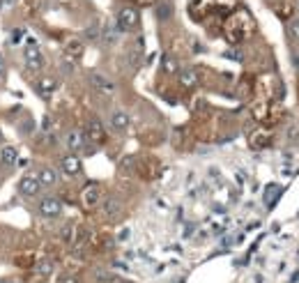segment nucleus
Segmentation results:
<instances>
[{
    "instance_id": "12",
    "label": "nucleus",
    "mask_w": 299,
    "mask_h": 283,
    "mask_svg": "<svg viewBox=\"0 0 299 283\" xmlns=\"http://www.w3.org/2000/svg\"><path fill=\"white\" fill-rule=\"evenodd\" d=\"M99 205H101V214H104L106 219H115L122 212V203H120V198H115V196H106Z\"/></svg>"
},
{
    "instance_id": "5",
    "label": "nucleus",
    "mask_w": 299,
    "mask_h": 283,
    "mask_svg": "<svg viewBox=\"0 0 299 283\" xmlns=\"http://www.w3.org/2000/svg\"><path fill=\"white\" fill-rule=\"evenodd\" d=\"M37 209H40V214L44 219H55V217H60V214H62L65 205H62V200H60V198H55V196H46V198L40 200Z\"/></svg>"
},
{
    "instance_id": "15",
    "label": "nucleus",
    "mask_w": 299,
    "mask_h": 283,
    "mask_svg": "<svg viewBox=\"0 0 299 283\" xmlns=\"http://www.w3.org/2000/svg\"><path fill=\"white\" fill-rule=\"evenodd\" d=\"M35 88H37V92H40L42 99H51L53 92H55V88H58V81L55 79H40Z\"/></svg>"
},
{
    "instance_id": "17",
    "label": "nucleus",
    "mask_w": 299,
    "mask_h": 283,
    "mask_svg": "<svg viewBox=\"0 0 299 283\" xmlns=\"http://www.w3.org/2000/svg\"><path fill=\"white\" fill-rule=\"evenodd\" d=\"M127 62H129L134 69H138V67L145 62V55H143V40H138L136 49H131L129 53H127Z\"/></svg>"
},
{
    "instance_id": "8",
    "label": "nucleus",
    "mask_w": 299,
    "mask_h": 283,
    "mask_svg": "<svg viewBox=\"0 0 299 283\" xmlns=\"http://www.w3.org/2000/svg\"><path fill=\"white\" fill-rule=\"evenodd\" d=\"M81 200H83L85 207H97V205L101 203V187L97 182H90L83 187V191H81Z\"/></svg>"
},
{
    "instance_id": "28",
    "label": "nucleus",
    "mask_w": 299,
    "mask_h": 283,
    "mask_svg": "<svg viewBox=\"0 0 299 283\" xmlns=\"http://www.w3.org/2000/svg\"><path fill=\"white\" fill-rule=\"evenodd\" d=\"M60 283H81L76 276H69V274H65V276H60Z\"/></svg>"
},
{
    "instance_id": "22",
    "label": "nucleus",
    "mask_w": 299,
    "mask_h": 283,
    "mask_svg": "<svg viewBox=\"0 0 299 283\" xmlns=\"http://www.w3.org/2000/svg\"><path fill=\"white\" fill-rule=\"evenodd\" d=\"M288 37L299 44V16H297V19H290L288 21Z\"/></svg>"
},
{
    "instance_id": "13",
    "label": "nucleus",
    "mask_w": 299,
    "mask_h": 283,
    "mask_svg": "<svg viewBox=\"0 0 299 283\" xmlns=\"http://www.w3.org/2000/svg\"><path fill=\"white\" fill-rule=\"evenodd\" d=\"M19 161V150L14 145H3L0 148V166L3 168H12Z\"/></svg>"
},
{
    "instance_id": "16",
    "label": "nucleus",
    "mask_w": 299,
    "mask_h": 283,
    "mask_svg": "<svg viewBox=\"0 0 299 283\" xmlns=\"http://www.w3.org/2000/svg\"><path fill=\"white\" fill-rule=\"evenodd\" d=\"M120 40V30L115 25H101V37L99 42H104L106 46H115Z\"/></svg>"
},
{
    "instance_id": "3",
    "label": "nucleus",
    "mask_w": 299,
    "mask_h": 283,
    "mask_svg": "<svg viewBox=\"0 0 299 283\" xmlns=\"http://www.w3.org/2000/svg\"><path fill=\"white\" fill-rule=\"evenodd\" d=\"M23 60H25V67H28L30 72H40L42 67H44V55H42V51L37 49V42L35 40L25 42Z\"/></svg>"
},
{
    "instance_id": "6",
    "label": "nucleus",
    "mask_w": 299,
    "mask_h": 283,
    "mask_svg": "<svg viewBox=\"0 0 299 283\" xmlns=\"http://www.w3.org/2000/svg\"><path fill=\"white\" fill-rule=\"evenodd\" d=\"M19 194L23 196V198H28V200L40 198L42 196V184L37 182L35 175H23V178L19 180Z\"/></svg>"
},
{
    "instance_id": "26",
    "label": "nucleus",
    "mask_w": 299,
    "mask_h": 283,
    "mask_svg": "<svg viewBox=\"0 0 299 283\" xmlns=\"http://www.w3.org/2000/svg\"><path fill=\"white\" fill-rule=\"evenodd\" d=\"M269 191H274V200L281 196V187H269ZM269 200H272V194H267V196H265V203L269 205Z\"/></svg>"
},
{
    "instance_id": "20",
    "label": "nucleus",
    "mask_w": 299,
    "mask_h": 283,
    "mask_svg": "<svg viewBox=\"0 0 299 283\" xmlns=\"http://www.w3.org/2000/svg\"><path fill=\"white\" fill-rule=\"evenodd\" d=\"M155 14H157V19L159 21H168L170 14H173V5H170V3H159L157 10H155Z\"/></svg>"
},
{
    "instance_id": "18",
    "label": "nucleus",
    "mask_w": 299,
    "mask_h": 283,
    "mask_svg": "<svg viewBox=\"0 0 299 283\" xmlns=\"http://www.w3.org/2000/svg\"><path fill=\"white\" fill-rule=\"evenodd\" d=\"M179 85L186 90L196 88V85H198V74H196V69H179Z\"/></svg>"
},
{
    "instance_id": "24",
    "label": "nucleus",
    "mask_w": 299,
    "mask_h": 283,
    "mask_svg": "<svg viewBox=\"0 0 299 283\" xmlns=\"http://www.w3.org/2000/svg\"><path fill=\"white\" fill-rule=\"evenodd\" d=\"M92 281H95V283H108L110 281V274L106 272V269H95V272H92Z\"/></svg>"
},
{
    "instance_id": "31",
    "label": "nucleus",
    "mask_w": 299,
    "mask_h": 283,
    "mask_svg": "<svg viewBox=\"0 0 299 283\" xmlns=\"http://www.w3.org/2000/svg\"><path fill=\"white\" fill-rule=\"evenodd\" d=\"M42 127H44V129H49V127H51V120L44 118V120H42Z\"/></svg>"
},
{
    "instance_id": "30",
    "label": "nucleus",
    "mask_w": 299,
    "mask_h": 283,
    "mask_svg": "<svg viewBox=\"0 0 299 283\" xmlns=\"http://www.w3.org/2000/svg\"><path fill=\"white\" fill-rule=\"evenodd\" d=\"M5 74V60H3V55H0V76Z\"/></svg>"
},
{
    "instance_id": "32",
    "label": "nucleus",
    "mask_w": 299,
    "mask_h": 283,
    "mask_svg": "<svg viewBox=\"0 0 299 283\" xmlns=\"http://www.w3.org/2000/svg\"><path fill=\"white\" fill-rule=\"evenodd\" d=\"M292 62H294V67L299 69V55H292Z\"/></svg>"
},
{
    "instance_id": "21",
    "label": "nucleus",
    "mask_w": 299,
    "mask_h": 283,
    "mask_svg": "<svg viewBox=\"0 0 299 283\" xmlns=\"http://www.w3.org/2000/svg\"><path fill=\"white\" fill-rule=\"evenodd\" d=\"M53 269H55L53 260H40V263H37V267H35V272L40 274V276H51V274H53Z\"/></svg>"
},
{
    "instance_id": "25",
    "label": "nucleus",
    "mask_w": 299,
    "mask_h": 283,
    "mask_svg": "<svg viewBox=\"0 0 299 283\" xmlns=\"http://www.w3.org/2000/svg\"><path fill=\"white\" fill-rule=\"evenodd\" d=\"M164 72H168V74H175V72H179L177 62H175L173 58H168V55L164 58Z\"/></svg>"
},
{
    "instance_id": "19",
    "label": "nucleus",
    "mask_w": 299,
    "mask_h": 283,
    "mask_svg": "<svg viewBox=\"0 0 299 283\" xmlns=\"http://www.w3.org/2000/svg\"><path fill=\"white\" fill-rule=\"evenodd\" d=\"M60 239L67 242V244H74L76 242V226L74 224L62 226V230H60Z\"/></svg>"
},
{
    "instance_id": "2",
    "label": "nucleus",
    "mask_w": 299,
    "mask_h": 283,
    "mask_svg": "<svg viewBox=\"0 0 299 283\" xmlns=\"http://www.w3.org/2000/svg\"><path fill=\"white\" fill-rule=\"evenodd\" d=\"M83 134L92 145H104L106 138H108V136H106V127L99 118H90L88 122H85Z\"/></svg>"
},
{
    "instance_id": "27",
    "label": "nucleus",
    "mask_w": 299,
    "mask_h": 283,
    "mask_svg": "<svg viewBox=\"0 0 299 283\" xmlns=\"http://www.w3.org/2000/svg\"><path fill=\"white\" fill-rule=\"evenodd\" d=\"M131 166H134V157H131V154H129V157H125V159H122V161H120V168H131Z\"/></svg>"
},
{
    "instance_id": "7",
    "label": "nucleus",
    "mask_w": 299,
    "mask_h": 283,
    "mask_svg": "<svg viewBox=\"0 0 299 283\" xmlns=\"http://www.w3.org/2000/svg\"><path fill=\"white\" fill-rule=\"evenodd\" d=\"M60 173L67 175V178H79V175L83 173V164H81V159L74 152L65 154V157L60 159Z\"/></svg>"
},
{
    "instance_id": "23",
    "label": "nucleus",
    "mask_w": 299,
    "mask_h": 283,
    "mask_svg": "<svg viewBox=\"0 0 299 283\" xmlns=\"http://www.w3.org/2000/svg\"><path fill=\"white\" fill-rule=\"evenodd\" d=\"M101 37V25H97V23H92L90 28H85V40H99Z\"/></svg>"
},
{
    "instance_id": "1",
    "label": "nucleus",
    "mask_w": 299,
    "mask_h": 283,
    "mask_svg": "<svg viewBox=\"0 0 299 283\" xmlns=\"http://www.w3.org/2000/svg\"><path fill=\"white\" fill-rule=\"evenodd\" d=\"M140 23V14L136 7H120L118 14H115V28L120 30V32H131V30H136Z\"/></svg>"
},
{
    "instance_id": "4",
    "label": "nucleus",
    "mask_w": 299,
    "mask_h": 283,
    "mask_svg": "<svg viewBox=\"0 0 299 283\" xmlns=\"http://www.w3.org/2000/svg\"><path fill=\"white\" fill-rule=\"evenodd\" d=\"M88 81H90V85L95 88V92L97 94H101V97H113L115 94V81H110L106 74H99V72H92V74L88 76Z\"/></svg>"
},
{
    "instance_id": "9",
    "label": "nucleus",
    "mask_w": 299,
    "mask_h": 283,
    "mask_svg": "<svg viewBox=\"0 0 299 283\" xmlns=\"http://www.w3.org/2000/svg\"><path fill=\"white\" fill-rule=\"evenodd\" d=\"M108 124H110V129L118 131V134H125L127 129H129V124H131V118L127 111H113V113L108 115Z\"/></svg>"
},
{
    "instance_id": "14",
    "label": "nucleus",
    "mask_w": 299,
    "mask_h": 283,
    "mask_svg": "<svg viewBox=\"0 0 299 283\" xmlns=\"http://www.w3.org/2000/svg\"><path fill=\"white\" fill-rule=\"evenodd\" d=\"M83 51H85V44H83V40H79V37H69V40L65 42V55L67 58L79 60L81 55H83Z\"/></svg>"
},
{
    "instance_id": "11",
    "label": "nucleus",
    "mask_w": 299,
    "mask_h": 283,
    "mask_svg": "<svg viewBox=\"0 0 299 283\" xmlns=\"http://www.w3.org/2000/svg\"><path fill=\"white\" fill-rule=\"evenodd\" d=\"M35 178H37V182L42 184V189L55 187V184H58V170L51 168V166H42V168H37Z\"/></svg>"
},
{
    "instance_id": "33",
    "label": "nucleus",
    "mask_w": 299,
    "mask_h": 283,
    "mask_svg": "<svg viewBox=\"0 0 299 283\" xmlns=\"http://www.w3.org/2000/svg\"><path fill=\"white\" fill-rule=\"evenodd\" d=\"M0 283H16L14 278H0Z\"/></svg>"
},
{
    "instance_id": "10",
    "label": "nucleus",
    "mask_w": 299,
    "mask_h": 283,
    "mask_svg": "<svg viewBox=\"0 0 299 283\" xmlns=\"http://www.w3.org/2000/svg\"><path fill=\"white\" fill-rule=\"evenodd\" d=\"M65 143H67V148H69V152H81V150L88 148V138H85V134L81 129H71L69 134L65 136Z\"/></svg>"
},
{
    "instance_id": "29",
    "label": "nucleus",
    "mask_w": 299,
    "mask_h": 283,
    "mask_svg": "<svg viewBox=\"0 0 299 283\" xmlns=\"http://www.w3.org/2000/svg\"><path fill=\"white\" fill-rule=\"evenodd\" d=\"M108 283H129V281H127V278H120V276H110Z\"/></svg>"
}]
</instances>
